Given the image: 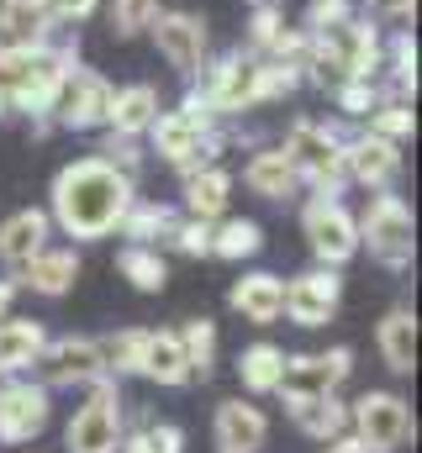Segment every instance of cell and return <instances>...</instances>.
Returning a JSON list of instances; mask_svg holds the SVG:
<instances>
[{"mask_svg":"<svg viewBox=\"0 0 422 453\" xmlns=\"http://www.w3.org/2000/svg\"><path fill=\"white\" fill-rule=\"evenodd\" d=\"M127 206H132V174H121L106 158H74L53 180V217L48 222H59L80 242H101L116 232Z\"/></svg>","mask_w":422,"mask_h":453,"instance_id":"6da1fadb","label":"cell"},{"mask_svg":"<svg viewBox=\"0 0 422 453\" xmlns=\"http://www.w3.org/2000/svg\"><path fill=\"white\" fill-rule=\"evenodd\" d=\"M153 153L159 158H169V164H180L185 174L191 169H201V164H211L216 158V148H222V137H211V111L191 96L180 111H164L153 116Z\"/></svg>","mask_w":422,"mask_h":453,"instance_id":"7a4b0ae2","label":"cell"},{"mask_svg":"<svg viewBox=\"0 0 422 453\" xmlns=\"http://www.w3.org/2000/svg\"><path fill=\"white\" fill-rule=\"evenodd\" d=\"M64 449L69 453H116L121 449V395L111 380H90V395L85 406L74 411L69 433H64Z\"/></svg>","mask_w":422,"mask_h":453,"instance_id":"3957f363","label":"cell"},{"mask_svg":"<svg viewBox=\"0 0 422 453\" xmlns=\"http://www.w3.org/2000/svg\"><path fill=\"white\" fill-rule=\"evenodd\" d=\"M354 226H359V242H370V253H375L380 264H391V269L412 264V237H418V226H412V206H407L402 196L380 190V196L370 201L364 222H354Z\"/></svg>","mask_w":422,"mask_h":453,"instance_id":"277c9868","label":"cell"},{"mask_svg":"<svg viewBox=\"0 0 422 453\" xmlns=\"http://www.w3.org/2000/svg\"><path fill=\"white\" fill-rule=\"evenodd\" d=\"M285 153H291L296 174L312 180L322 196H338V190H343L348 169H343V142H338V132H327V127H316V121H296L291 137H285Z\"/></svg>","mask_w":422,"mask_h":453,"instance_id":"5b68a950","label":"cell"},{"mask_svg":"<svg viewBox=\"0 0 422 453\" xmlns=\"http://www.w3.org/2000/svg\"><path fill=\"white\" fill-rule=\"evenodd\" d=\"M354 369V348H327V353H291L280 364V385L275 395H285V406L312 401V395H332Z\"/></svg>","mask_w":422,"mask_h":453,"instance_id":"8992f818","label":"cell"},{"mask_svg":"<svg viewBox=\"0 0 422 453\" xmlns=\"http://www.w3.org/2000/svg\"><path fill=\"white\" fill-rule=\"evenodd\" d=\"M348 422L359 427V449L364 453H396L412 438V411L402 395L391 390H364L348 411Z\"/></svg>","mask_w":422,"mask_h":453,"instance_id":"52a82bcc","label":"cell"},{"mask_svg":"<svg viewBox=\"0 0 422 453\" xmlns=\"http://www.w3.org/2000/svg\"><path fill=\"white\" fill-rule=\"evenodd\" d=\"M148 32H153V48L164 53L169 69L196 74L207 64V16H196V11H159L148 21Z\"/></svg>","mask_w":422,"mask_h":453,"instance_id":"ba28073f","label":"cell"},{"mask_svg":"<svg viewBox=\"0 0 422 453\" xmlns=\"http://www.w3.org/2000/svg\"><path fill=\"white\" fill-rule=\"evenodd\" d=\"M301 226H307V242H312V253L322 264H348L359 253V226L343 211V201H332V196H316Z\"/></svg>","mask_w":422,"mask_h":453,"instance_id":"9c48e42d","label":"cell"},{"mask_svg":"<svg viewBox=\"0 0 422 453\" xmlns=\"http://www.w3.org/2000/svg\"><path fill=\"white\" fill-rule=\"evenodd\" d=\"M338 301H343V280L332 269H312V274H296L285 285V311L296 327H327L338 317Z\"/></svg>","mask_w":422,"mask_h":453,"instance_id":"30bf717a","label":"cell"},{"mask_svg":"<svg viewBox=\"0 0 422 453\" xmlns=\"http://www.w3.org/2000/svg\"><path fill=\"white\" fill-rule=\"evenodd\" d=\"M48 385L11 380L0 385V443H32L48 427Z\"/></svg>","mask_w":422,"mask_h":453,"instance_id":"8fae6325","label":"cell"},{"mask_svg":"<svg viewBox=\"0 0 422 453\" xmlns=\"http://www.w3.org/2000/svg\"><path fill=\"white\" fill-rule=\"evenodd\" d=\"M111 85H106V74L96 69H69V80H64V96H59V121L64 127H74V132H90V127H101L106 116H111Z\"/></svg>","mask_w":422,"mask_h":453,"instance_id":"7c38bea8","label":"cell"},{"mask_svg":"<svg viewBox=\"0 0 422 453\" xmlns=\"http://www.w3.org/2000/svg\"><path fill=\"white\" fill-rule=\"evenodd\" d=\"M37 369H43V380H48V385H90V380H101V374H106L101 342H90V338L43 342Z\"/></svg>","mask_w":422,"mask_h":453,"instance_id":"4fadbf2b","label":"cell"},{"mask_svg":"<svg viewBox=\"0 0 422 453\" xmlns=\"http://www.w3.org/2000/svg\"><path fill=\"white\" fill-rule=\"evenodd\" d=\"M343 169H348V180H359L370 190H391V180L402 174V142L364 132V137L343 142Z\"/></svg>","mask_w":422,"mask_h":453,"instance_id":"5bb4252c","label":"cell"},{"mask_svg":"<svg viewBox=\"0 0 422 453\" xmlns=\"http://www.w3.org/2000/svg\"><path fill=\"white\" fill-rule=\"evenodd\" d=\"M211 438H216V453H259L270 438V422L248 401H222L211 417Z\"/></svg>","mask_w":422,"mask_h":453,"instance_id":"9a60e30c","label":"cell"},{"mask_svg":"<svg viewBox=\"0 0 422 453\" xmlns=\"http://www.w3.org/2000/svg\"><path fill=\"white\" fill-rule=\"evenodd\" d=\"M227 301H232V311H243L254 327H270V322L285 311V280H275V274H243Z\"/></svg>","mask_w":422,"mask_h":453,"instance_id":"2e32d148","label":"cell"},{"mask_svg":"<svg viewBox=\"0 0 422 453\" xmlns=\"http://www.w3.org/2000/svg\"><path fill=\"white\" fill-rule=\"evenodd\" d=\"M243 185H248L259 201H285V196H296L301 174H296L291 153H285V148H275V153H254V158H248Z\"/></svg>","mask_w":422,"mask_h":453,"instance_id":"e0dca14e","label":"cell"},{"mask_svg":"<svg viewBox=\"0 0 422 453\" xmlns=\"http://www.w3.org/2000/svg\"><path fill=\"white\" fill-rule=\"evenodd\" d=\"M48 232H53L48 211H16V217H5V222H0V258H5L11 269H21L32 253L48 248Z\"/></svg>","mask_w":422,"mask_h":453,"instance_id":"ac0fdd59","label":"cell"},{"mask_svg":"<svg viewBox=\"0 0 422 453\" xmlns=\"http://www.w3.org/2000/svg\"><path fill=\"white\" fill-rule=\"evenodd\" d=\"M21 269H27V285H32L37 296H64V290L80 280V253H74V248H43V253H32Z\"/></svg>","mask_w":422,"mask_h":453,"instance_id":"d6986e66","label":"cell"},{"mask_svg":"<svg viewBox=\"0 0 422 453\" xmlns=\"http://www.w3.org/2000/svg\"><path fill=\"white\" fill-rule=\"evenodd\" d=\"M153 116H159V90H153V85H127V90L111 96V116H106V121H111L121 137H137V132L153 127Z\"/></svg>","mask_w":422,"mask_h":453,"instance_id":"ffe728a7","label":"cell"},{"mask_svg":"<svg viewBox=\"0 0 422 453\" xmlns=\"http://www.w3.org/2000/svg\"><path fill=\"white\" fill-rule=\"evenodd\" d=\"M380 353H386V369H396V374H412V364H418V317L412 311H391L386 322H380Z\"/></svg>","mask_w":422,"mask_h":453,"instance_id":"44dd1931","label":"cell"},{"mask_svg":"<svg viewBox=\"0 0 422 453\" xmlns=\"http://www.w3.org/2000/svg\"><path fill=\"white\" fill-rule=\"evenodd\" d=\"M227 190H232V180L222 169H211V164L191 169L185 174V206H191V217H201V222L222 217L227 211Z\"/></svg>","mask_w":422,"mask_h":453,"instance_id":"7402d4cb","label":"cell"},{"mask_svg":"<svg viewBox=\"0 0 422 453\" xmlns=\"http://www.w3.org/2000/svg\"><path fill=\"white\" fill-rule=\"evenodd\" d=\"M143 374H148V380H159V385H185V380H191V364H185L180 333H148Z\"/></svg>","mask_w":422,"mask_h":453,"instance_id":"603a6c76","label":"cell"},{"mask_svg":"<svg viewBox=\"0 0 422 453\" xmlns=\"http://www.w3.org/2000/svg\"><path fill=\"white\" fill-rule=\"evenodd\" d=\"M291 417H296V427L316 438V443H327V438H338L343 427H348V406L338 401V395H312V401H296L291 406Z\"/></svg>","mask_w":422,"mask_h":453,"instance_id":"cb8c5ba5","label":"cell"},{"mask_svg":"<svg viewBox=\"0 0 422 453\" xmlns=\"http://www.w3.org/2000/svg\"><path fill=\"white\" fill-rule=\"evenodd\" d=\"M43 353V327L37 322H0V374H16V369H32Z\"/></svg>","mask_w":422,"mask_h":453,"instance_id":"d4e9b609","label":"cell"},{"mask_svg":"<svg viewBox=\"0 0 422 453\" xmlns=\"http://www.w3.org/2000/svg\"><path fill=\"white\" fill-rule=\"evenodd\" d=\"M116 269H121V280H132V290H143V296H159V290L169 285V269H164V258H159L148 242L121 248V253H116Z\"/></svg>","mask_w":422,"mask_h":453,"instance_id":"484cf974","label":"cell"},{"mask_svg":"<svg viewBox=\"0 0 422 453\" xmlns=\"http://www.w3.org/2000/svg\"><path fill=\"white\" fill-rule=\"evenodd\" d=\"M280 364H285V353H280L275 342H254V348L238 353V380H243L254 395H275V385H280Z\"/></svg>","mask_w":422,"mask_h":453,"instance_id":"4316f807","label":"cell"},{"mask_svg":"<svg viewBox=\"0 0 422 453\" xmlns=\"http://www.w3.org/2000/svg\"><path fill=\"white\" fill-rule=\"evenodd\" d=\"M121 237H132V242H153V237H169L175 232V211L169 206H153V201H137L132 196V206H127V217H121Z\"/></svg>","mask_w":422,"mask_h":453,"instance_id":"83f0119b","label":"cell"},{"mask_svg":"<svg viewBox=\"0 0 422 453\" xmlns=\"http://www.w3.org/2000/svg\"><path fill=\"white\" fill-rule=\"evenodd\" d=\"M264 248V232H259V222H222L216 232H211V253L216 258H254Z\"/></svg>","mask_w":422,"mask_h":453,"instance_id":"f1b7e54d","label":"cell"},{"mask_svg":"<svg viewBox=\"0 0 422 453\" xmlns=\"http://www.w3.org/2000/svg\"><path fill=\"white\" fill-rule=\"evenodd\" d=\"M143 353H148V333H143V327H132V333H116V338L101 342L106 369H116V374H143Z\"/></svg>","mask_w":422,"mask_h":453,"instance_id":"f546056e","label":"cell"},{"mask_svg":"<svg viewBox=\"0 0 422 453\" xmlns=\"http://www.w3.org/2000/svg\"><path fill=\"white\" fill-rule=\"evenodd\" d=\"M180 348H185V364H191V374H201V380H207L211 364H216V322L196 317V322L180 333Z\"/></svg>","mask_w":422,"mask_h":453,"instance_id":"4dcf8cb0","label":"cell"},{"mask_svg":"<svg viewBox=\"0 0 422 453\" xmlns=\"http://www.w3.org/2000/svg\"><path fill=\"white\" fill-rule=\"evenodd\" d=\"M21 11H32L37 27H74L96 11V0H21Z\"/></svg>","mask_w":422,"mask_h":453,"instance_id":"1f68e13d","label":"cell"},{"mask_svg":"<svg viewBox=\"0 0 422 453\" xmlns=\"http://www.w3.org/2000/svg\"><path fill=\"white\" fill-rule=\"evenodd\" d=\"M159 11H164V0H111V32H116V37H132V32H143Z\"/></svg>","mask_w":422,"mask_h":453,"instance_id":"d6a6232c","label":"cell"},{"mask_svg":"<svg viewBox=\"0 0 422 453\" xmlns=\"http://www.w3.org/2000/svg\"><path fill=\"white\" fill-rule=\"evenodd\" d=\"M370 132H380V137H391V142H407V137H412V106H407V101H380V106L370 111Z\"/></svg>","mask_w":422,"mask_h":453,"instance_id":"836d02e7","label":"cell"},{"mask_svg":"<svg viewBox=\"0 0 422 453\" xmlns=\"http://www.w3.org/2000/svg\"><path fill=\"white\" fill-rule=\"evenodd\" d=\"M280 32H285V16H280L270 0H259V5H254V21H248V42H254L259 53H270V42H275Z\"/></svg>","mask_w":422,"mask_h":453,"instance_id":"e575fe53","label":"cell"},{"mask_svg":"<svg viewBox=\"0 0 422 453\" xmlns=\"http://www.w3.org/2000/svg\"><path fill=\"white\" fill-rule=\"evenodd\" d=\"M185 449V433L175 427V422H159V427H148L137 443H132V453H180Z\"/></svg>","mask_w":422,"mask_h":453,"instance_id":"d590c367","label":"cell"},{"mask_svg":"<svg viewBox=\"0 0 422 453\" xmlns=\"http://www.w3.org/2000/svg\"><path fill=\"white\" fill-rule=\"evenodd\" d=\"M332 96H338V106L348 116H370L375 111V90H370V80H343V85H332Z\"/></svg>","mask_w":422,"mask_h":453,"instance_id":"8d00e7d4","label":"cell"},{"mask_svg":"<svg viewBox=\"0 0 422 453\" xmlns=\"http://www.w3.org/2000/svg\"><path fill=\"white\" fill-rule=\"evenodd\" d=\"M175 248L180 253H211V222H201V217H191V222H175Z\"/></svg>","mask_w":422,"mask_h":453,"instance_id":"74e56055","label":"cell"},{"mask_svg":"<svg viewBox=\"0 0 422 453\" xmlns=\"http://www.w3.org/2000/svg\"><path fill=\"white\" fill-rule=\"evenodd\" d=\"M354 11H348V0H312L307 5V32H327V27H338V21H348Z\"/></svg>","mask_w":422,"mask_h":453,"instance_id":"f35d334b","label":"cell"},{"mask_svg":"<svg viewBox=\"0 0 422 453\" xmlns=\"http://www.w3.org/2000/svg\"><path fill=\"white\" fill-rule=\"evenodd\" d=\"M370 11H375L380 21H412L418 0H370Z\"/></svg>","mask_w":422,"mask_h":453,"instance_id":"ab89813d","label":"cell"},{"mask_svg":"<svg viewBox=\"0 0 422 453\" xmlns=\"http://www.w3.org/2000/svg\"><path fill=\"white\" fill-rule=\"evenodd\" d=\"M322 453H364V449H359V438H343V433H338V438H327Z\"/></svg>","mask_w":422,"mask_h":453,"instance_id":"60d3db41","label":"cell"},{"mask_svg":"<svg viewBox=\"0 0 422 453\" xmlns=\"http://www.w3.org/2000/svg\"><path fill=\"white\" fill-rule=\"evenodd\" d=\"M11 301H16V280H0V322H5V311H11Z\"/></svg>","mask_w":422,"mask_h":453,"instance_id":"b9f144b4","label":"cell"},{"mask_svg":"<svg viewBox=\"0 0 422 453\" xmlns=\"http://www.w3.org/2000/svg\"><path fill=\"white\" fill-rule=\"evenodd\" d=\"M5 106H11V96H5V85H0V116H5Z\"/></svg>","mask_w":422,"mask_h":453,"instance_id":"7bdbcfd3","label":"cell"}]
</instances>
